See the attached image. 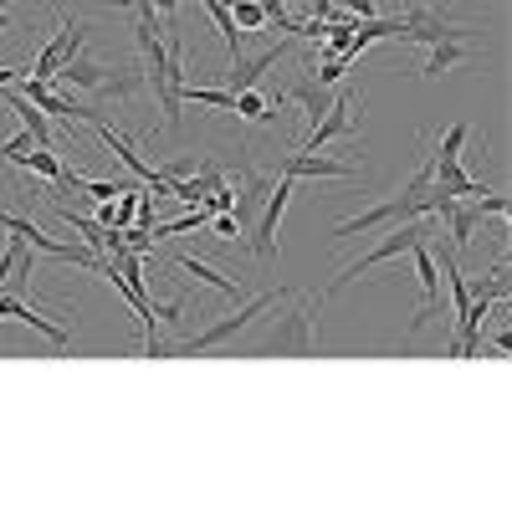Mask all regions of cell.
I'll return each instance as SVG.
<instances>
[{"mask_svg":"<svg viewBox=\"0 0 512 512\" xmlns=\"http://www.w3.org/2000/svg\"><path fill=\"white\" fill-rule=\"evenodd\" d=\"M313 303L303 292L292 287V313H282V318H272L267 328H262V338L251 344V359H267V354H287V359H313V349H318V338H313Z\"/></svg>","mask_w":512,"mask_h":512,"instance_id":"1","label":"cell"},{"mask_svg":"<svg viewBox=\"0 0 512 512\" xmlns=\"http://www.w3.org/2000/svg\"><path fill=\"white\" fill-rule=\"evenodd\" d=\"M431 231H436V221H431V216H415V221H400V226H384V241H379L374 251H364L359 262H349V267H344V277H333L323 297H338V292H344L349 282H359L369 267L390 262V256H410V246H415L420 236H431Z\"/></svg>","mask_w":512,"mask_h":512,"instance_id":"2","label":"cell"},{"mask_svg":"<svg viewBox=\"0 0 512 512\" xmlns=\"http://www.w3.org/2000/svg\"><path fill=\"white\" fill-rule=\"evenodd\" d=\"M287 292H292V287H277V292H262V297H251L246 308H236V313H226V318H216V323H205L200 333L180 338V344L169 349V354H205V349H216V344H226V338H236V333H241L246 323H256V318H262L267 308H277V303H282Z\"/></svg>","mask_w":512,"mask_h":512,"instance_id":"3","label":"cell"},{"mask_svg":"<svg viewBox=\"0 0 512 512\" xmlns=\"http://www.w3.org/2000/svg\"><path fill=\"white\" fill-rule=\"evenodd\" d=\"M287 205H292V175H277L272 180V190H267V200H262V210H256V221H251V256L256 262H272L277 256V231H282V216H287Z\"/></svg>","mask_w":512,"mask_h":512,"instance_id":"4","label":"cell"},{"mask_svg":"<svg viewBox=\"0 0 512 512\" xmlns=\"http://www.w3.org/2000/svg\"><path fill=\"white\" fill-rule=\"evenodd\" d=\"M477 31L472 26H461L456 16H446V11H420V6H410V16L400 21V41H472Z\"/></svg>","mask_w":512,"mask_h":512,"instance_id":"5","label":"cell"},{"mask_svg":"<svg viewBox=\"0 0 512 512\" xmlns=\"http://www.w3.org/2000/svg\"><path fill=\"white\" fill-rule=\"evenodd\" d=\"M82 36H88V21L82 16H62V26H57V36L47 41V47L36 52V62H31V77H57V67L72 57V52H82Z\"/></svg>","mask_w":512,"mask_h":512,"instance_id":"6","label":"cell"},{"mask_svg":"<svg viewBox=\"0 0 512 512\" xmlns=\"http://www.w3.org/2000/svg\"><path fill=\"white\" fill-rule=\"evenodd\" d=\"M277 175H292V180H354L359 175V164L354 159H328V154H308V149H297L277 164Z\"/></svg>","mask_w":512,"mask_h":512,"instance_id":"7","label":"cell"},{"mask_svg":"<svg viewBox=\"0 0 512 512\" xmlns=\"http://www.w3.org/2000/svg\"><path fill=\"white\" fill-rule=\"evenodd\" d=\"M354 88H344V93H333V103H328V113L308 128V139H303V149L313 154V149H323V144H333V139H349L354 134Z\"/></svg>","mask_w":512,"mask_h":512,"instance_id":"8","label":"cell"},{"mask_svg":"<svg viewBox=\"0 0 512 512\" xmlns=\"http://www.w3.org/2000/svg\"><path fill=\"white\" fill-rule=\"evenodd\" d=\"M287 47H292V41H277V47H262V52H241L236 62H231V93H246V88H256V82H262L282 57H287Z\"/></svg>","mask_w":512,"mask_h":512,"instance_id":"9","label":"cell"},{"mask_svg":"<svg viewBox=\"0 0 512 512\" xmlns=\"http://www.w3.org/2000/svg\"><path fill=\"white\" fill-rule=\"evenodd\" d=\"M0 318H16V323H26V328H36V333H41V338H47V344H52V349H62V354L72 349V333H67L62 323H52V318H41L36 308H26V303H21V297H11V292H0Z\"/></svg>","mask_w":512,"mask_h":512,"instance_id":"10","label":"cell"},{"mask_svg":"<svg viewBox=\"0 0 512 512\" xmlns=\"http://www.w3.org/2000/svg\"><path fill=\"white\" fill-rule=\"evenodd\" d=\"M415 256V277H420V313H415V328H425V318H436V303H441V277H436V256L425 251V236L410 246Z\"/></svg>","mask_w":512,"mask_h":512,"instance_id":"11","label":"cell"},{"mask_svg":"<svg viewBox=\"0 0 512 512\" xmlns=\"http://www.w3.org/2000/svg\"><path fill=\"white\" fill-rule=\"evenodd\" d=\"M436 221H446V231H451V236H446L451 251H466V246L477 241V231H482V216H477V205H472V200H451Z\"/></svg>","mask_w":512,"mask_h":512,"instance_id":"12","label":"cell"},{"mask_svg":"<svg viewBox=\"0 0 512 512\" xmlns=\"http://www.w3.org/2000/svg\"><path fill=\"white\" fill-rule=\"evenodd\" d=\"M282 98H287V103H297V108H303V118H308V128H313V123H318V118L328 113V103H333V93L323 88V82H318V77H297V82H292V88H287Z\"/></svg>","mask_w":512,"mask_h":512,"instance_id":"13","label":"cell"},{"mask_svg":"<svg viewBox=\"0 0 512 512\" xmlns=\"http://www.w3.org/2000/svg\"><path fill=\"white\" fill-rule=\"evenodd\" d=\"M175 267L180 272H190L195 282H205L210 292H226V297H241V277H226V272H216L210 262H200L195 251H175Z\"/></svg>","mask_w":512,"mask_h":512,"instance_id":"14","label":"cell"},{"mask_svg":"<svg viewBox=\"0 0 512 512\" xmlns=\"http://www.w3.org/2000/svg\"><path fill=\"white\" fill-rule=\"evenodd\" d=\"M466 57H472V41H431V52L420 62V77H441V72L461 67Z\"/></svg>","mask_w":512,"mask_h":512,"instance_id":"15","label":"cell"},{"mask_svg":"<svg viewBox=\"0 0 512 512\" xmlns=\"http://www.w3.org/2000/svg\"><path fill=\"white\" fill-rule=\"evenodd\" d=\"M277 108H282V98L272 103L267 93L246 88V93H236V108H231V118H241V123H267V118H277Z\"/></svg>","mask_w":512,"mask_h":512,"instance_id":"16","label":"cell"},{"mask_svg":"<svg viewBox=\"0 0 512 512\" xmlns=\"http://www.w3.org/2000/svg\"><path fill=\"white\" fill-rule=\"evenodd\" d=\"M134 93H144V67H108L98 98H134Z\"/></svg>","mask_w":512,"mask_h":512,"instance_id":"17","label":"cell"},{"mask_svg":"<svg viewBox=\"0 0 512 512\" xmlns=\"http://www.w3.org/2000/svg\"><path fill=\"white\" fill-rule=\"evenodd\" d=\"M466 139H472V123H451L446 134H441V144H436V159H461Z\"/></svg>","mask_w":512,"mask_h":512,"instance_id":"18","label":"cell"},{"mask_svg":"<svg viewBox=\"0 0 512 512\" xmlns=\"http://www.w3.org/2000/svg\"><path fill=\"white\" fill-rule=\"evenodd\" d=\"M231 21H236L241 31H262V26H267V16H262V6H256V0H231Z\"/></svg>","mask_w":512,"mask_h":512,"instance_id":"19","label":"cell"},{"mask_svg":"<svg viewBox=\"0 0 512 512\" xmlns=\"http://www.w3.org/2000/svg\"><path fill=\"white\" fill-rule=\"evenodd\" d=\"M472 205H477V216H492V221H502V216H507V210H512V195H497V190H482V195H477Z\"/></svg>","mask_w":512,"mask_h":512,"instance_id":"20","label":"cell"},{"mask_svg":"<svg viewBox=\"0 0 512 512\" xmlns=\"http://www.w3.org/2000/svg\"><path fill=\"white\" fill-rule=\"evenodd\" d=\"M210 231H216L221 241H241V226H236L231 210H221V216H210Z\"/></svg>","mask_w":512,"mask_h":512,"instance_id":"21","label":"cell"},{"mask_svg":"<svg viewBox=\"0 0 512 512\" xmlns=\"http://www.w3.org/2000/svg\"><path fill=\"white\" fill-rule=\"evenodd\" d=\"M349 16H359V21H369V16H379V0H338Z\"/></svg>","mask_w":512,"mask_h":512,"instance_id":"22","label":"cell"},{"mask_svg":"<svg viewBox=\"0 0 512 512\" xmlns=\"http://www.w3.org/2000/svg\"><path fill=\"white\" fill-rule=\"evenodd\" d=\"M31 72V62H21V67H0V88H6V82H21Z\"/></svg>","mask_w":512,"mask_h":512,"instance_id":"23","label":"cell"},{"mask_svg":"<svg viewBox=\"0 0 512 512\" xmlns=\"http://www.w3.org/2000/svg\"><path fill=\"white\" fill-rule=\"evenodd\" d=\"M6 6H16V0H0V11H6Z\"/></svg>","mask_w":512,"mask_h":512,"instance_id":"24","label":"cell"}]
</instances>
